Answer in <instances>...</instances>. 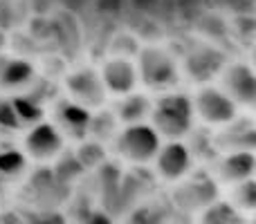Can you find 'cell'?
I'll use <instances>...</instances> for the list:
<instances>
[{
  "label": "cell",
  "instance_id": "6da1fadb",
  "mask_svg": "<svg viewBox=\"0 0 256 224\" xmlns=\"http://www.w3.org/2000/svg\"><path fill=\"white\" fill-rule=\"evenodd\" d=\"M150 126L160 137L178 141L191 130L194 121V106L186 94L180 92H166L150 106Z\"/></svg>",
  "mask_w": 256,
  "mask_h": 224
},
{
  "label": "cell",
  "instance_id": "7a4b0ae2",
  "mask_svg": "<svg viewBox=\"0 0 256 224\" xmlns=\"http://www.w3.org/2000/svg\"><path fill=\"white\" fill-rule=\"evenodd\" d=\"M117 150L128 162L144 164L153 159L160 150V135L150 123H135L126 126L117 137Z\"/></svg>",
  "mask_w": 256,
  "mask_h": 224
},
{
  "label": "cell",
  "instance_id": "3957f363",
  "mask_svg": "<svg viewBox=\"0 0 256 224\" xmlns=\"http://www.w3.org/2000/svg\"><path fill=\"white\" fill-rule=\"evenodd\" d=\"M137 76H142V81L148 88L166 90L178 83V65L168 56V52H164L160 47H146L142 49Z\"/></svg>",
  "mask_w": 256,
  "mask_h": 224
},
{
  "label": "cell",
  "instance_id": "277c9868",
  "mask_svg": "<svg viewBox=\"0 0 256 224\" xmlns=\"http://www.w3.org/2000/svg\"><path fill=\"white\" fill-rule=\"evenodd\" d=\"M194 114H198L209 126H225L232 123L238 114V106L218 88H202L198 90L196 99H191Z\"/></svg>",
  "mask_w": 256,
  "mask_h": 224
},
{
  "label": "cell",
  "instance_id": "5b68a950",
  "mask_svg": "<svg viewBox=\"0 0 256 224\" xmlns=\"http://www.w3.org/2000/svg\"><path fill=\"white\" fill-rule=\"evenodd\" d=\"M68 92L72 97V103L81 108H99L106 101V90H104L102 76L94 70H76L68 76Z\"/></svg>",
  "mask_w": 256,
  "mask_h": 224
},
{
  "label": "cell",
  "instance_id": "8992f818",
  "mask_svg": "<svg viewBox=\"0 0 256 224\" xmlns=\"http://www.w3.org/2000/svg\"><path fill=\"white\" fill-rule=\"evenodd\" d=\"M102 83L106 92L126 97L137 85V67L128 58H122V56L110 58L102 67Z\"/></svg>",
  "mask_w": 256,
  "mask_h": 224
},
{
  "label": "cell",
  "instance_id": "52a82bcc",
  "mask_svg": "<svg viewBox=\"0 0 256 224\" xmlns=\"http://www.w3.org/2000/svg\"><path fill=\"white\" fill-rule=\"evenodd\" d=\"M158 173L168 182H178L191 171V150L182 141H171L158 150Z\"/></svg>",
  "mask_w": 256,
  "mask_h": 224
},
{
  "label": "cell",
  "instance_id": "ba28073f",
  "mask_svg": "<svg viewBox=\"0 0 256 224\" xmlns=\"http://www.w3.org/2000/svg\"><path fill=\"white\" fill-rule=\"evenodd\" d=\"M63 148V137L52 123H36L25 139V150L34 159H54Z\"/></svg>",
  "mask_w": 256,
  "mask_h": 224
},
{
  "label": "cell",
  "instance_id": "9c48e42d",
  "mask_svg": "<svg viewBox=\"0 0 256 224\" xmlns=\"http://www.w3.org/2000/svg\"><path fill=\"white\" fill-rule=\"evenodd\" d=\"M222 92L232 99V101L238 106V103H245V106H252L256 99V81H254V72L250 65H232L230 70L225 72V90Z\"/></svg>",
  "mask_w": 256,
  "mask_h": 224
},
{
  "label": "cell",
  "instance_id": "30bf717a",
  "mask_svg": "<svg viewBox=\"0 0 256 224\" xmlns=\"http://www.w3.org/2000/svg\"><path fill=\"white\" fill-rule=\"evenodd\" d=\"M178 202L184 209H207L212 202H216V182L209 175H200L196 180L184 182L180 191L176 193Z\"/></svg>",
  "mask_w": 256,
  "mask_h": 224
},
{
  "label": "cell",
  "instance_id": "8fae6325",
  "mask_svg": "<svg viewBox=\"0 0 256 224\" xmlns=\"http://www.w3.org/2000/svg\"><path fill=\"white\" fill-rule=\"evenodd\" d=\"M252 173H254V155L250 150H234L218 166V175L225 182H234V184L252 180Z\"/></svg>",
  "mask_w": 256,
  "mask_h": 224
},
{
  "label": "cell",
  "instance_id": "7c38bea8",
  "mask_svg": "<svg viewBox=\"0 0 256 224\" xmlns=\"http://www.w3.org/2000/svg\"><path fill=\"white\" fill-rule=\"evenodd\" d=\"M222 67V56L214 49H200V52H194L186 61V70L194 76L196 81H207L212 79L214 74H218V70Z\"/></svg>",
  "mask_w": 256,
  "mask_h": 224
},
{
  "label": "cell",
  "instance_id": "4fadbf2b",
  "mask_svg": "<svg viewBox=\"0 0 256 224\" xmlns=\"http://www.w3.org/2000/svg\"><path fill=\"white\" fill-rule=\"evenodd\" d=\"M56 114H58V121L63 123V128H68L74 137H84L86 132L90 130V119H92V114L86 110V108L76 106V103H72V101L61 103Z\"/></svg>",
  "mask_w": 256,
  "mask_h": 224
},
{
  "label": "cell",
  "instance_id": "5bb4252c",
  "mask_svg": "<svg viewBox=\"0 0 256 224\" xmlns=\"http://www.w3.org/2000/svg\"><path fill=\"white\" fill-rule=\"evenodd\" d=\"M150 106H153V103L148 101V97L130 92V94H126L120 103V119L126 126L144 123V119L150 114Z\"/></svg>",
  "mask_w": 256,
  "mask_h": 224
},
{
  "label": "cell",
  "instance_id": "9a60e30c",
  "mask_svg": "<svg viewBox=\"0 0 256 224\" xmlns=\"http://www.w3.org/2000/svg\"><path fill=\"white\" fill-rule=\"evenodd\" d=\"M32 76H34V67H32V63L20 61V58H14V61L4 63L2 70H0V85L18 88V85H25Z\"/></svg>",
  "mask_w": 256,
  "mask_h": 224
},
{
  "label": "cell",
  "instance_id": "2e32d148",
  "mask_svg": "<svg viewBox=\"0 0 256 224\" xmlns=\"http://www.w3.org/2000/svg\"><path fill=\"white\" fill-rule=\"evenodd\" d=\"M200 224H243V216L230 202H212L202 209Z\"/></svg>",
  "mask_w": 256,
  "mask_h": 224
},
{
  "label": "cell",
  "instance_id": "e0dca14e",
  "mask_svg": "<svg viewBox=\"0 0 256 224\" xmlns=\"http://www.w3.org/2000/svg\"><path fill=\"white\" fill-rule=\"evenodd\" d=\"M12 106H14V112H16L20 123H32V126H36V123H40V119H43V108L27 97H14Z\"/></svg>",
  "mask_w": 256,
  "mask_h": 224
},
{
  "label": "cell",
  "instance_id": "ac0fdd59",
  "mask_svg": "<svg viewBox=\"0 0 256 224\" xmlns=\"http://www.w3.org/2000/svg\"><path fill=\"white\" fill-rule=\"evenodd\" d=\"M234 204L232 207L236 209V211H245V213H250V211H254V207H256V189H254V180H245V182H240L238 186H236V191H234Z\"/></svg>",
  "mask_w": 256,
  "mask_h": 224
},
{
  "label": "cell",
  "instance_id": "d6986e66",
  "mask_svg": "<svg viewBox=\"0 0 256 224\" xmlns=\"http://www.w3.org/2000/svg\"><path fill=\"white\" fill-rule=\"evenodd\" d=\"M25 168V155L18 150H2L0 153V173L2 175H16Z\"/></svg>",
  "mask_w": 256,
  "mask_h": 224
},
{
  "label": "cell",
  "instance_id": "ffe728a7",
  "mask_svg": "<svg viewBox=\"0 0 256 224\" xmlns=\"http://www.w3.org/2000/svg\"><path fill=\"white\" fill-rule=\"evenodd\" d=\"M76 157H79V162L84 164V166H97L99 162H104L106 155H104V148L99 144H84L79 148Z\"/></svg>",
  "mask_w": 256,
  "mask_h": 224
},
{
  "label": "cell",
  "instance_id": "44dd1931",
  "mask_svg": "<svg viewBox=\"0 0 256 224\" xmlns=\"http://www.w3.org/2000/svg\"><path fill=\"white\" fill-rule=\"evenodd\" d=\"M0 126L9 128V130H18L20 121H18L16 112H14L12 101H0Z\"/></svg>",
  "mask_w": 256,
  "mask_h": 224
},
{
  "label": "cell",
  "instance_id": "7402d4cb",
  "mask_svg": "<svg viewBox=\"0 0 256 224\" xmlns=\"http://www.w3.org/2000/svg\"><path fill=\"white\" fill-rule=\"evenodd\" d=\"M86 224H115L110 220V216H106V213L97 211V213H90V218L86 220Z\"/></svg>",
  "mask_w": 256,
  "mask_h": 224
},
{
  "label": "cell",
  "instance_id": "603a6c76",
  "mask_svg": "<svg viewBox=\"0 0 256 224\" xmlns=\"http://www.w3.org/2000/svg\"><path fill=\"white\" fill-rule=\"evenodd\" d=\"M32 224H63V220L58 216H43L38 220H34Z\"/></svg>",
  "mask_w": 256,
  "mask_h": 224
}]
</instances>
